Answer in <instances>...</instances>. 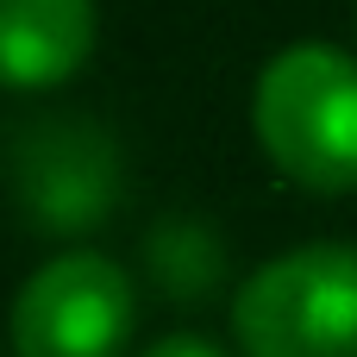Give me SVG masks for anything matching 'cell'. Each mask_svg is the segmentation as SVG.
<instances>
[{"label": "cell", "instance_id": "7", "mask_svg": "<svg viewBox=\"0 0 357 357\" xmlns=\"http://www.w3.org/2000/svg\"><path fill=\"white\" fill-rule=\"evenodd\" d=\"M144 357H226V351H220V345H207V339H195V333H169V339L144 345Z\"/></svg>", "mask_w": 357, "mask_h": 357}, {"label": "cell", "instance_id": "6", "mask_svg": "<svg viewBox=\"0 0 357 357\" xmlns=\"http://www.w3.org/2000/svg\"><path fill=\"white\" fill-rule=\"evenodd\" d=\"M144 270L169 301H207L226 276V245L207 220H157V232L144 238Z\"/></svg>", "mask_w": 357, "mask_h": 357}, {"label": "cell", "instance_id": "3", "mask_svg": "<svg viewBox=\"0 0 357 357\" xmlns=\"http://www.w3.org/2000/svg\"><path fill=\"white\" fill-rule=\"evenodd\" d=\"M132 320L138 289L113 257L56 251L13 295V357H119Z\"/></svg>", "mask_w": 357, "mask_h": 357}, {"label": "cell", "instance_id": "2", "mask_svg": "<svg viewBox=\"0 0 357 357\" xmlns=\"http://www.w3.org/2000/svg\"><path fill=\"white\" fill-rule=\"evenodd\" d=\"M245 357H357V245H295L232 295Z\"/></svg>", "mask_w": 357, "mask_h": 357}, {"label": "cell", "instance_id": "1", "mask_svg": "<svg viewBox=\"0 0 357 357\" xmlns=\"http://www.w3.org/2000/svg\"><path fill=\"white\" fill-rule=\"evenodd\" d=\"M251 132L276 176L307 195L357 188V56L339 44H289L251 88Z\"/></svg>", "mask_w": 357, "mask_h": 357}, {"label": "cell", "instance_id": "5", "mask_svg": "<svg viewBox=\"0 0 357 357\" xmlns=\"http://www.w3.org/2000/svg\"><path fill=\"white\" fill-rule=\"evenodd\" d=\"M100 38L94 0H0V88H56L69 82Z\"/></svg>", "mask_w": 357, "mask_h": 357}, {"label": "cell", "instance_id": "4", "mask_svg": "<svg viewBox=\"0 0 357 357\" xmlns=\"http://www.w3.org/2000/svg\"><path fill=\"white\" fill-rule=\"evenodd\" d=\"M13 195L38 232L75 238L100 226L119 201V144L94 119H50L19 138Z\"/></svg>", "mask_w": 357, "mask_h": 357}]
</instances>
